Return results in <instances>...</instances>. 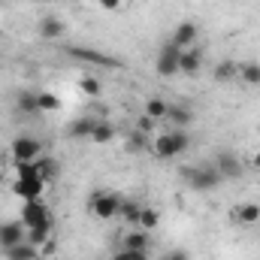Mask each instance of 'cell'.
Segmentation results:
<instances>
[{"instance_id":"obj_26","label":"cell","mask_w":260,"mask_h":260,"mask_svg":"<svg viewBox=\"0 0 260 260\" xmlns=\"http://www.w3.org/2000/svg\"><path fill=\"white\" fill-rule=\"evenodd\" d=\"M91 130H94V118H79V121H73L70 124V136H88L91 139Z\"/></svg>"},{"instance_id":"obj_18","label":"cell","mask_w":260,"mask_h":260,"mask_svg":"<svg viewBox=\"0 0 260 260\" xmlns=\"http://www.w3.org/2000/svg\"><path fill=\"white\" fill-rule=\"evenodd\" d=\"M6 260H43L40 257V248L37 245H30L27 239L21 242V245H15V248H9V251H3Z\"/></svg>"},{"instance_id":"obj_3","label":"cell","mask_w":260,"mask_h":260,"mask_svg":"<svg viewBox=\"0 0 260 260\" xmlns=\"http://www.w3.org/2000/svg\"><path fill=\"white\" fill-rule=\"evenodd\" d=\"M121 200H124V197L115 194V191H94V194L88 197V209H91V215H94V218L109 221V218H118Z\"/></svg>"},{"instance_id":"obj_34","label":"cell","mask_w":260,"mask_h":260,"mask_svg":"<svg viewBox=\"0 0 260 260\" xmlns=\"http://www.w3.org/2000/svg\"><path fill=\"white\" fill-rule=\"evenodd\" d=\"M130 260H148V251H130Z\"/></svg>"},{"instance_id":"obj_22","label":"cell","mask_w":260,"mask_h":260,"mask_svg":"<svg viewBox=\"0 0 260 260\" xmlns=\"http://www.w3.org/2000/svg\"><path fill=\"white\" fill-rule=\"evenodd\" d=\"M112 136H115V127H112L109 121H94V130H91V142H97V145H106Z\"/></svg>"},{"instance_id":"obj_13","label":"cell","mask_w":260,"mask_h":260,"mask_svg":"<svg viewBox=\"0 0 260 260\" xmlns=\"http://www.w3.org/2000/svg\"><path fill=\"white\" fill-rule=\"evenodd\" d=\"M67 30L64 18H58V15H46L43 21H40V27H37V34L43 37V40H61Z\"/></svg>"},{"instance_id":"obj_27","label":"cell","mask_w":260,"mask_h":260,"mask_svg":"<svg viewBox=\"0 0 260 260\" xmlns=\"http://www.w3.org/2000/svg\"><path fill=\"white\" fill-rule=\"evenodd\" d=\"M148 148V142H145V133H139V130H130L127 136V151L130 154H139V151H145Z\"/></svg>"},{"instance_id":"obj_10","label":"cell","mask_w":260,"mask_h":260,"mask_svg":"<svg viewBox=\"0 0 260 260\" xmlns=\"http://www.w3.org/2000/svg\"><path fill=\"white\" fill-rule=\"evenodd\" d=\"M197 34H200V27H197L194 21H179V24L173 27L170 43H173V46H179V49H191V46L197 43Z\"/></svg>"},{"instance_id":"obj_24","label":"cell","mask_w":260,"mask_h":260,"mask_svg":"<svg viewBox=\"0 0 260 260\" xmlns=\"http://www.w3.org/2000/svg\"><path fill=\"white\" fill-rule=\"evenodd\" d=\"M37 173H40L43 182H52V179L58 176V164L49 160V157H37Z\"/></svg>"},{"instance_id":"obj_14","label":"cell","mask_w":260,"mask_h":260,"mask_svg":"<svg viewBox=\"0 0 260 260\" xmlns=\"http://www.w3.org/2000/svg\"><path fill=\"white\" fill-rule=\"evenodd\" d=\"M167 121H170L173 127H179V130H188V127H191V121H194V112H191L185 103H170Z\"/></svg>"},{"instance_id":"obj_19","label":"cell","mask_w":260,"mask_h":260,"mask_svg":"<svg viewBox=\"0 0 260 260\" xmlns=\"http://www.w3.org/2000/svg\"><path fill=\"white\" fill-rule=\"evenodd\" d=\"M167 112H170V103H167L164 97H148V100H145V115H148V118L164 121Z\"/></svg>"},{"instance_id":"obj_29","label":"cell","mask_w":260,"mask_h":260,"mask_svg":"<svg viewBox=\"0 0 260 260\" xmlns=\"http://www.w3.org/2000/svg\"><path fill=\"white\" fill-rule=\"evenodd\" d=\"M133 130H139V133H145V136H148V133H154V130H157V121H154V118H148V115L142 112V115L136 118V127H133Z\"/></svg>"},{"instance_id":"obj_1","label":"cell","mask_w":260,"mask_h":260,"mask_svg":"<svg viewBox=\"0 0 260 260\" xmlns=\"http://www.w3.org/2000/svg\"><path fill=\"white\" fill-rule=\"evenodd\" d=\"M191 148V136L188 130H179V127H170L164 133H157L151 142H148V151L157 157V160H173L179 154H185Z\"/></svg>"},{"instance_id":"obj_33","label":"cell","mask_w":260,"mask_h":260,"mask_svg":"<svg viewBox=\"0 0 260 260\" xmlns=\"http://www.w3.org/2000/svg\"><path fill=\"white\" fill-rule=\"evenodd\" d=\"M109 260H130V251H124V248H121V251H115Z\"/></svg>"},{"instance_id":"obj_11","label":"cell","mask_w":260,"mask_h":260,"mask_svg":"<svg viewBox=\"0 0 260 260\" xmlns=\"http://www.w3.org/2000/svg\"><path fill=\"white\" fill-rule=\"evenodd\" d=\"M203 61H206V55H203V49H200V46L182 49V58H179V73L194 76V73H200V70H203Z\"/></svg>"},{"instance_id":"obj_21","label":"cell","mask_w":260,"mask_h":260,"mask_svg":"<svg viewBox=\"0 0 260 260\" xmlns=\"http://www.w3.org/2000/svg\"><path fill=\"white\" fill-rule=\"evenodd\" d=\"M15 106H18V112H24V115L40 112V103H37V94H34V91H21V94L15 97Z\"/></svg>"},{"instance_id":"obj_17","label":"cell","mask_w":260,"mask_h":260,"mask_svg":"<svg viewBox=\"0 0 260 260\" xmlns=\"http://www.w3.org/2000/svg\"><path fill=\"white\" fill-rule=\"evenodd\" d=\"M139 212H142V203H139V200H121L118 218H121L127 227H136V224H139Z\"/></svg>"},{"instance_id":"obj_12","label":"cell","mask_w":260,"mask_h":260,"mask_svg":"<svg viewBox=\"0 0 260 260\" xmlns=\"http://www.w3.org/2000/svg\"><path fill=\"white\" fill-rule=\"evenodd\" d=\"M121 248H124V251H148V248H151V236H148V230L130 227L127 233H124V239H121Z\"/></svg>"},{"instance_id":"obj_30","label":"cell","mask_w":260,"mask_h":260,"mask_svg":"<svg viewBox=\"0 0 260 260\" xmlns=\"http://www.w3.org/2000/svg\"><path fill=\"white\" fill-rule=\"evenodd\" d=\"M55 254H58V239L49 236V239L40 245V257H55Z\"/></svg>"},{"instance_id":"obj_6","label":"cell","mask_w":260,"mask_h":260,"mask_svg":"<svg viewBox=\"0 0 260 260\" xmlns=\"http://www.w3.org/2000/svg\"><path fill=\"white\" fill-rule=\"evenodd\" d=\"M179 58H182V49L173 46V43H164L157 58H154V70L157 76H176L179 73Z\"/></svg>"},{"instance_id":"obj_7","label":"cell","mask_w":260,"mask_h":260,"mask_svg":"<svg viewBox=\"0 0 260 260\" xmlns=\"http://www.w3.org/2000/svg\"><path fill=\"white\" fill-rule=\"evenodd\" d=\"M27 239V227L21 221H3L0 224V251H9Z\"/></svg>"},{"instance_id":"obj_35","label":"cell","mask_w":260,"mask_h":260,"mask_svg":"<svg viewBox=\"0 0 260 260\" xmlns=\"http://www.w3.org/2000/svg\"><path fill=\"white\" fill-rule=\"evenodd\" d=\"M251 167L260 173V151H254V154H251Z\"/></svg>"},{"instance_id":"obj_9","label":"cell","mask_w":260,"mask_h":260,"mask_svg":"<svg viewBox=\"0 0 260 260\" xmlns=\"http://www.w3.org/2000/svg\"><path fill=\"white\" fill-rule=\"evenodd\" d=\"M230 221H233L236 227H251V224H257L260 221V206L257 203H239V206H233Z\"/></svg>"},{"instance_id":"obj_4","label":"cell","mask_w":260,"mask_h":260,"mask_svg":"<svg viewBox=\"0 0 260 260\" xmlns=\"http://www.w3.org/2000/svg\"><path fill=\"white\" fill-rule=\"evenodd\" d=\"M9 154H12L15 164H34L37 157H43V142L34 139V136H27V133H21V136L12 139Z\"/></svg>"},{"instance_id":"obj_2","label":"cell","mask_w":260,"mask_h":260,"mask_svg":"<svg viewBox=\"0 0 260 260\" xmlns=\"http://www.w3.org/2000/svg\"><path fill=\"white\" fill-rule=\"evenodd\" d=\"M182 179L188 182V188H194V191H200V194H209V191H215V188L224 182L215 164H197V167H185V170H182Z\"/></svg>"},{"instance_id":"obj_32","label":"cell","mask_w":260,"mask_h":260,"mask_svg":"<svg viewBox=\"0 0 260 260\" xmlns=\"http://www.w3.org/2000/svg\"><path fill=\"white\" fill-rule=\"evenodd\" d=\"M167 260H188V251H182V248H176V251H170Z\"/></svg>"},{"instance_id":"obj_20","label":"cell","mask_w":260,"mask_h":260,"mask_svg":"<svg viewBox=\"0 0 260 260\" xmlns=\"http://www.w3.org/2000/svg\"><path fill=\"white\" fill-rule=\"evenodd\" d=\"M157 224H160V212H157L154 206H142V212H139V224H136V227H139V230H148V233H151V230H154Z\"/></svg>"},{"instance_id":"obj_15","label":"cell","mask_w":260,"mask_h":260,"mask_svg":"<svg viewBox=\"0 0 260 260\" xmlns=\"http://www.w3.org/2000/svg\"><path fill=\"white\" fill-rule=\"evenodd\" d=\"M236 79L248 88H260V64L257 61H242L236 70Z\"/></svg>"},{"instance_id":"obj_16","label":"cell","mask_w":260,"mask_h":260,"mask_svg":"<svg viewBox=\"0 0 260 260\" xmlns=\"http://www.w3.org/2000/svg\"><path fill=\"white\" fill-rule=\"evenodd\" d=\"M236 70H239V64H236L233 58H224V61H218V64H215L212 79H215L218 85H227V82H233V79H236Z\"/></svg>"},{"instance_id":"obj_23","label":"cell","mask_w":260,"mask_h":260,"mask_svg":"<svg viewBox=\"0 0 260 260\" xmlns=\"http://www.w3.org/2000/svg\"><path fill=\"white\" fill-rule=\"evenodd\" d=\"M37 103H40V112H55L61 106L58 94H52V91H37Z\"/></svg>"},{"instance_id":"obj_36","label":"cell","mask_w":260,"mask_h":260,"mask_svg":"<svg viewBox=\"0 0 260 260\" xmlns=\"http://www.w3.org/2000/svg\"><path fill=\"white\" fill-rule=\"evenodd\" d=\"M37 3H46V6H49V3H55V0H37Z\"/></svg>"},{"instance_id":"obj_8","label":"cell","mask_w":260,"mask_h":260,"mask_svg":"<svg viewBox=\"0 0 260 260\" xmlns=\"http://www.w3.org/2000/svg\"><path fill=\"white\" fill-rule=\"evenodd\" d=\"M43 188H46L43 179H21V176H15V182H12V194L18 200H37V197H43Z\"/></svg>"},{"instance_id":"obj_25","label":"cell","mask_w":260,"mask_h":260,"mask_svg":"<svg viewBox=\"0 0 260 260\" xmlns=\"http://www.w3.org/2000/svg\"><path fill=\"white\" fill-rule=\"evenodd\" d=\"M73 55H79L82 61H94V64H109V67H118V61L100 55V52H91V49H73Z\"/></svg>"},{"instance_id":"obj_5","label":"cell","mask_w":260,"mask_h":260,"mask_svg":"<svg viewBox=\"0 0 260 260\" xmlns=\"http://www.w3.org/2000/svg\"><path fill=\"white\" fill-rule=\"evenodd\" d=\"M215 167H218V173H221L224 182H236V179H242V173H245V164L239 160L236 151H218Z\"/></svg>"},{"instance_id":"obj_28","label":"cell","mask_w":260,"mask_h":260,"mask_svg":"<svg viewBox=\"0 0 260 260\" xmlns=\"http://www.w3.org/2000/svg\"><path fill=\"white\" fill-rule=\"evenodd\" d=\"M79 88H82V94H88V97H100V79H94V76H82L79 79Z\"/></svg>"},{"instance_id":"obj_31","label":"cell","mask_w":260,"mask_h":260,"mask_svg":"<svg viewBox=\"0 0 260 260\" xmlns=\"http://www.w3.org/2000/svg\"><path fill=\"white\" fill-rule=\"evenodd\" d=\"M97 3H100V9H106V12H118L124 0H97Z\"/></svg>"}]
</instances>
